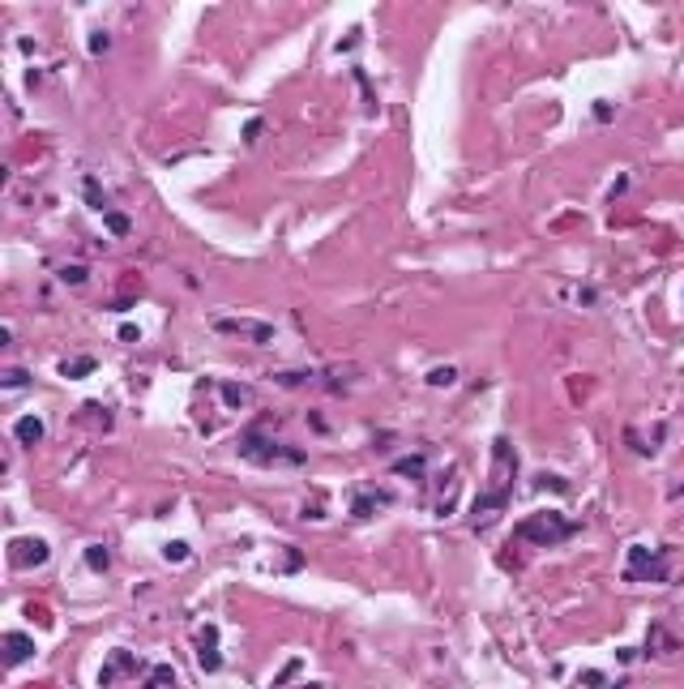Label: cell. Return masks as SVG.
<instances>
[{"label": "cell", "instance_id": "obj_4", "mask_svg": "<svg viewBox=\"0 0 684 689\" xmlns=\"http://www.w3.org/2000/svg\"><path fill=\"white\" fill-rule=\"evenodd\" d=\"M47 553H52V548H47L43 539H13V544H9V561H13L17 570L43 565V561H47Z\"/></svg>", "mask_w": 684, "mask_h": 689}, {"label": "cell", "instance_id": "obj_15", "mask_svg": "<svg viewBox=\"0 0 684 689\" xmlns=\"http://www.w3.org/2000/svg\"><path fill=\"white\" fill-rule=\"evenodd\" d=\"M223 398H227L231 407H244V402H253V390H248V386H223Z\"/></svg>", "mask_w": 684, "mask_h": 689}, {"label": "cell", "instance_id": "obj_16", "mask_svg": "<svg viewBox=\"0 0 684 689\" xmlns=\"http://www.w3.org/2000/svg\"><path fill=\"white\" fill-rule=\"evenodd\" d=\"M103 223H107V231H112V235H128V227H133V223H128V215H116V210H107V215H103Z\"/></svg>", "mask_w": 684, "mask_h": 689}, {"label": "cell", "instance_id": "obj_2", "mask_svg": "<svg viewBox=\"0 0 684 689\" xmlns=\"http://www.w3.org/2000/svg\"><path fill=\"white\" fill-rule=\"evenodd\" d=\"M239 454L253 458V463H304L299 450H291V445H274L261 437V428H248L244 437H239Z\"/></svg>", "mask_w": 684, "mask_h": 689}, {"label": "cell", "instance_id": "obj_9", "mask_svg": "<svg viewBox=\"0 0 684 689\" xmlns=\"http://www.w3.org/2000/svg\"><path fill=\"white\" fill-rule=\"evenodd\" d=\"M13 437L26 445V450H34V445L43 441V420H39V416H22V420H17V428H13Z\"/></svg>", "mask_w": 684, "mask_h": 689}, {"label": "cell", "instance_id": "obj_6", "mask_svg": "<svg viewBox=\"0 0 684 689\" xmlns=\"http://www.w3.org/2000/svg\"><path fill=\"white\" fill-rule=\"evenodd\" d=\"M505 497H509V488H492L488 497H479L475 501V527H492L496 514L505 509Z\"/></svg>", "mask_w": 684, "mask_h": 689}, {"label": "cell", "instance_id": "obj_13", "mask_svg": "<svg viewBox=\"0 0 684 689\" xmlns=\"http://www.w3.org/2000/svg\"><path fill=\"white\" fill-rule=\"evenodd\" d=\"M86 565L103 574V570L112 565V553H107V548H103V544H90V548H86Z\"/></svg>", "mask_w": 684, "mask_h": 689}, {"label": "cell", "instance_id": "obj_7", "mask_svg": "<svg viewBox=\"0 0 684 689\" xmlns=\"http://www.w3.org/2000/svg\"><path fill=\"white\" fill-rule=\"evenodd\" d=\"M218 330L223 334H248L253 342H269L274 338V326H261V321H231V317H223Z\"/></svg>", "mask_w": 684, "mask_h": 689}, {"label": "cell", "instance_id": "obj_20", "mask_svg": "<svg viewBox=\"0 0 684 689\" xmlns=\"http://www.w3.org/2000/svg\"><path fill=\"white\" fill-rule=\"evenodd\" d=\"M163 557H167V561H176V565L188 561V544H180V539H176V544H167V548H163Z\"/></svg>", "mask_w": 684, "mask_h": 689}, {"label": "cell", "instance_id": "obj_12", "mask_svg": "<svg viewBox=\"0 0 684 689\" xmlns=\"http://www.w3.org/2000/svg\"><path fill=\"white\" fill-rule=\"evenodd\" d=\"M394 471H398V475H410V479H424V471H428V458H424V454L398 458V463H394Z\"/></svg>", "mask_w": 684, "mask_h": 689}, {"label": "cell", "instance_id": "obj_1", "mask_svg": "<svg viewBox=\"0 0 684 689\" xmlns=\"http://www.w3.org/2000/svg\"><path fill=\"white\" fill-rule=\"evenodd\" d=\"M577 527L565 518V514H530V518H522L518 523V531H513V535H518V539H530V544H560V539H569Z\"/></svg>", "mask_w": 684, "mask_h": 689}, {"label": "cell", "instance_id": "obj_22", "mask_svg": "<svg viewBox=\"0 0 684 689\" xmlns=\"http://www.w3.org/2000/svg\"><path fill=\"white\" fill-rule=\"evenodd\" d=\"M60 279H64V283H86V270H82V266H64Z\"/></svg>", "mask_w": 684, "mask_h": 689}, {"label": "cell", "instance_id": "obj_17", "mask_svg": "<svg viewBox=\"0 0 684 689\" xmlns=\"http://www.w3.org/2000/svg\"><path fill=\"white\" fill-rule=\"evenodd\" d=\"M86 201L94 205V210H98V215H107V197H103V193H98V184H94L90 176H86Z\"/></svg>", "mask_w": 684, "mask_h": 689}, {"label": "cell", "instance_id": "obj_11", "mask_svg": "<svg viewBox=\"0 0 684 689\" xmlns=\"http://www.w3.org/2000/svg\"><path fill=\"white\" fill-rule=\"evenodd\" d=\"M394 497L389 493H355V501H351V514L355 518H368V514L376 509V505H389Z\"/></svg>", "mask_w": 684, "mask_h": 689}, {"label": "cell", "instance_id": "obj_21", "mask_svg": "<svg viewBox=\"0 0 684 689\" xmlns=\"http://www.w3.org/2000/svg\"><path fill=\"white\" fill-rule=\"evenodd\" d=\"M454 377H458L454 368H432V372H428V382H432V386H454Z\"/></svg>", "mask_w": 684, "mask_h": 689}, {"label": "cell", "instance_id": "obj_24", "mask_svg": "<svg viewBox=\"0 0 684 689\" xmlns=\"http://www.w3.org/2000/svg\"><path fill=\"white\" fill-rule=\"evenodd\" d=\"M90 52H94V56L107 52V34H90Z\"/></svg>", "mask_w": 684, "mask_h": 689}, {"label": "cell", "instance_id": "obj_19", "mask_svg": "<svg viewBox=\"0 0 684 689\" xmlns=\"http://www.w3.org/2000/svg\"><path fill=\"white\" fill-rule=\"evenodd\" d=\"M26 382H30V372H26V368H5V386H9V390H22Z\"/></svg>", "mask_w": 684, "mask_h": 689}, {"label": "cell", "instance_id": "obj_3", "mask_svg": "<svg viewBox=\"0 0 684 689\" xmlns=\"http://www.w3.org/2000/svg\"><path fill=\"white\" fill-rule=\"evenodd\" d=\"M625 578H667L663 553H650V548H629V570Z\"/></svg>", "mask_w": 684, "mask_h": 689}, {"label": "cell", "instance_id": "obj_8", "mask_svg": "<svg viewBox=\"0 0 684 689\" xmlns=\"http://www.w3.org/2000/svg\"><path fill=\"white\" fill-rule=\"evenodd\" d=\"M30 655H34V638H26V634L9 630V634H5V660L17 668V664H26Z\"/></svg>", "mask_w": 684, "mask_h": 689}, {"label": "cell", "instance_id": "obj_10", "mask_svg": "<svg viewBox=\"0 0 684 689\" xmlns=\"http://www.w3.org/2000/svg\"><path fill=\"white\" fill-rule=\"evenodd\" d=\"M133 668H137V664H133V655H128V651H112V664H107V668L98 672V685L107 689V685H112V681H116L120 672H133Z\"/></svg>", "mask_w": 684, "mask_h": 689}, {"label": "cell", "instance_id": "obj_23", "mask_svg": "<svg viewBox=\"0 0 684 689\" xmlns=\"http://www.w3.org/2000/svg\"><path fill=\"white\" fill-rule=\"evenodd\" d=\"M137 338H142V330H137L133 321H124V326H120V342H137Z\"/></svg>", "mask_w": 684, "mask_h": 689}, {"label": "cell", "instance_id": "obj_18", "mask_svg": "<svg viewBox=\"0 0 684 689\" xmlns=\"http://www.w3.org/2000/svg\"><path fill=\"white\" fill-rule=\"evenodd\" d=\"M163 685H176V672H171L167 664H158V668L150 672V689H163Z\"/></svg>", "mask_w": 684, "mask_h": 689}, {"label": "cell", "instance_id": "obj_14", "mask_svg": "<svg viewBox=\"0 0 684 689\" xmlns=\"http://www.w3.org/2000/svg\"><path fill=\"white\" fill-rule=\"evenodd\" d=\"M60 372H64V377H86V372H94V360H90V356H82V360H64Z\"/></svg>", "mask_w": 684, "mask_h": 689}, {"label": "cell", "instance_id": "obj_5", "mask_svg": "<svg viewBox=\"0 0 684 689\" xmlns=\"http://www.w3.org/2000/svg\"><path fill=\"white\" fill-rule=\"evenodd\" d=\"M197 664H201V672H218V668H223V655H218V625H205V630H201Z\"/></svg>", "mask_w": 684, "mask_h": 689}]
</instances>
